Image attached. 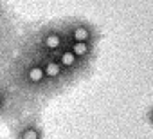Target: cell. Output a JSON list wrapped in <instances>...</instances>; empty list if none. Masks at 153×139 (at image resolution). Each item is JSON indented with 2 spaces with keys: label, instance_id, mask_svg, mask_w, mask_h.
I'll use <instances>...</instances> for the list:
<instances>
[{
  "label": "cell",
  "instance_id": "1",
  "mask_svg": "<svg viewBox=\"0 0 153 139\" xmlns=\"http://www.w3.org/2000/svg\"><path fill=\"white\" fill-rule=\"evenodd\" d=\"M11 85L22 94L31 108H43L51 99L56 98V92L49 80L43 74V69L34 60V56L16 49L15 54L0 67Z\"/></svg>",
  "mask_w": 153,
  "mask_h": 139
},
{
  "label": "cell",
  "instance_id": "2",
  "mask_svg": "<svg viewBox=\"0 0 153 139\" xmlns=\"http://www.w3.org/2000/svg\"><path fill=\"white\" fill-rule=\"evenodd\" d=\"M65 47H67V36L63 33L61 20L24 25L20 29L16 42V49L43 56H56Z\"/></svg>",
  "mask_w": 153,
  "mask_h": 139
},
{
  "label": "cell",
  "instance_id": "3",
  "mask_svg": "<svg viewBox=\"0 0 153 139\" xmlns=\"http://www.w3.org/2000/svg\"><path fill=\"white\" fill-rule=\"evenodd\" d=\"M61 27L67 36V43H88V45L99 47L103 40L101 27L81 16L61 18Z\"/></svg>",
  "mask_w": 153,
  "mask_h": 139
},
{
  "label": "cell",
  "instance_id": "4",
  "mask_svg": "<svg viewBox=\"0 0 153 139\" xmlns=\"http://www.w3.org/2000/svg\"><path fill=\"white\" fill-rule=\"evenodd\" d=\"M27 110L33 108L27 105L22 94L11 85V81L0 72V123L9 125Z\"/></svg>",
  "mask_w": 153,
  "mask_h": 139
},
{
  "label": "cell",
  "instance_id": "5",
  "mask_svg": "<svg viewBox=\"0 0 153 139\" xmlns=\"http://www.w3.org/2000/svg\"><path fill=\"white\" fill-rule=\"evenodd\" d=\"M7 126L11 139H45V125L40 108L24 112L18 119H15Z\"/></svg>",
  "mask_w": 153,
  "mask_h": 139
},
{
  "label": "cell",
  "instance_id": "6",
  "mask_svg": "<svg viewBox=\"0 0 153 139\" xmlns=\"http://www.w3.org/2000/svg\"><path fill=\"white\" fill-rule=\"evenodd\" d=\"M20 51H22V49H20ZM24 52H27V51H24ZM27 54H31V52H27ZM31 56H34V60H36V61L40 63V67L43 69V74H45V78L49 80V83L52 85L56 96H59V94H63L65 90H68L70 87H74L72 81L68 80V76L65 74V71L61 69V65L58 63V60H56L54 56H43V54H31Z\"/></svg>",
  "mask_w": 153,
  "mask_h": 139
},
{
  "label": "cell",
  "instance_id": "7",
  "mask_svg": "<svg viewBox=\"0 0 153 139\" xmlns=\"http://www.w3.org/2000/svg\"><path fill=\"white\" fill-rule=\"evenodd\" d=\"M54 58H56V60H58V63L61 65V69L65 71V74L68 76V80L72 81V85L79 83L83 78L90 76V74H92V71H94V67H96L94 63H88V61H85V60L78 58V56H76L68 47L61 49Z\"/></svg>",
  "mask_w": 153,
  "mask_h": 139
},
{
  "label": "cell",
  "instance_id": "8",
  "mask_svg": "<svg viewBox=\"0 0 153 139\" xmlns=\"http://www.w3.org/2000/svg\"><path fill=\"white\" fill-rule=\"evenodd\" d=\"M20 29L16 24L13 25H0V67H2L16 51Z\"/></svg>",
  "mask_w": 153,
  "mask_h": 139
},
{
  "label": "cell",
  "instance_id": "9",
  "mask_svg": "<svg viewBox=\"0 0 153 139\" xmlns=\"http://www.w3.org/2000/svg\"><path fill=\"white\" fill-rule=\"evenodd\" d=\"M16 24V18L13 16L11 9L6 6L4 0H0V25H13Z\"/></svg>",
  "mask_w": 153,
  "mask_h": 139
},
{
  "label": "cell",
  "instance_id": "10",
  "mask_svg": "<svg viewBox=\"0 0 153 139\" xmlns=\"http://www.w3.org/2000/svg\"><path fill=\"white\" fill-rule=\"evenodd\" d=\"M144 119H146V123L153 128V103L146 108V112H144Z\"/></svg>",
  "mask_w": 153,
  "mask_h": 139
}]
</instances>
